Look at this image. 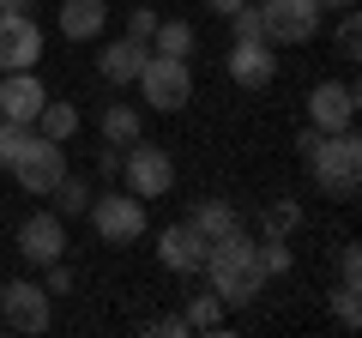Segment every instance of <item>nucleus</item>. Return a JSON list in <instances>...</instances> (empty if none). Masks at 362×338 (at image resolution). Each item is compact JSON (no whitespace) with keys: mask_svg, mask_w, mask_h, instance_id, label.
I'll return each instance as SVG.
<instances>
[{"mask_svg":"<svg viewBox=\"0 0 362 338\" xmlns=\"http://www.w3.org/2000/svg\"><path fill=\"white\" fill-rule=\"evenodd\" d=\"M206 6H211V13H218V18H230L235 6H247V0H206Z\"/></svg>","mask_w":362,"mask_h":338,"instance_id":"obj_35","label":"nucleus"},{"mask_svg":"<svg viewBox=\"0 0 362 338\" xmlns=\"http://www.w3.org/2000/svg\"><path fill=\"white\" fill-rule=\"evenodd\" d=\"M0 320L18 326V332H49V290L37 278H13V284H0Z\"/></svg>","mask_w":362,"mask_h":338,"instance_id":"obj_8","label":"nucleus"},{"mask_svg":"<svg viewBox=\"0 0 362 338\" xmlns=\"http://www.w3.org/2000/svg\"><path fill=\"white\" fill-rule=\"evenodd\" d=\"M109 25V0H61V37L66 42H97Z\"/></svg>","mask_w":362,"mask_h":338,"instance_id":"obj_16","label":"nucleus"},{"mask_svg":"<svg viewBox=\"0 0 362 338\" xmlns=\"http://www.w3.org/2000/svg\"><path fill=\"white\" fill-rule=\"evenodd\" d=\"M206 235H194L187 223H169V230H157V260H163V272H181V278H199V266H206Z\"/></svg>","mask_w":362,"mask_h":338,"instance_id":"obj_13","label":"nucleus"},{"mask_svg":"<svg viewBox=\"0 0 362 338\" xmlns=\"http://www.w3.org/2000/svg\"><path fill=\"white\" fill-rule=\"evenodd\" d=\"M42 103H49V91H42L37 66H18V73H0V121H18V127H30Z\"/></svg>","mask_w":362,"mask_h":338,"instance_id":"obj_10","label":"nucleus"},{"mask_svg":"<svg viewBox=\"0 0 362 338\" xmlns=\"http://www.w3.org/2000/svg\"><path fill=\"white\" fill-rule=\"evenodd\" d=\"M145 42H133V37H121V42H103V49H97V78H103V85H133V78H139V66H145Z\"/></svg>","mask_w":362,"mask_h":338,"instance_id":"obj_15","label":"nucleus"},{"mask_svg":"<svg viewBox=\"0 0 362 338\" xmlns=\"http://www.w3.org/2000/svg\"><path fill=\"white\" fill-rule=\"evenodd\" d=\"M266 18V42L272 49H296V42L320 37V0H254Z\"/></svg>","mask_w":362,"mask_h":338,"instance_id":"obj_6","label":"nucleus"},{"mask_svg":"<svg viewBox=\"0 0 362 338\" xmlns=\"http://www.w3.org/2000/svg\"><path fill=\"white\" fill-rule=\"evenodd\" d=\"M308 175H314V187H320L326 199H356V187H362V139H356V127L320 133V145L308 151Z\"/></svg>","mask_w":362,"mask_h":338,"instance_id":"obj_2","label":"nucleus"},{"mask_svg":"<svg viewBox=\"0 0 362 338\" xmlns=\"http://www.w3.org/2000/svg\"><path fill=\"white\" fill-rule=\"evenodd\" d=\"M296 223H302V206H296V199H272V206L259 211V230H266V235H290Z\"/></svg>","mask_w":362,"mask_h":338,"instance_id":"obj_23","label":"nucleus"},{"mask_svg":"<svg viewBox=\"0 0 362 338\" xmlns=\"http://www.w3.org/2000/svg\"><path fill=\"white\" fill-rule=\"evenodd\" d=\"M30 6H37V0H0V18H25Z\"/></svg>","mask_w":362,"mask_h":338,"instance_id":"obj_33","label":"nucleus"},{"mask_svg":"<svg viewBox=\"0 0 362 338\" xmlns=\"http://www.w3.org/2000/svg\"><path fill=\"white\" fill-rule=\"evenodd\" d=\"M133 85H139L145 109H163V115H175V109L194 103V66L181 61V54H157V49H151Z\"/></svg>","mask_w":362,"mask_h":338,"instance_id":"obj_3","label":"nucleus"},{"mask_svg":"<svg viewBox=\"0 0 362 338\" xmlns=\"http://www.w3.org/2000/svg\"><path fill=\"white\" fill-rule=\"evenodd\" d=\"M90 194H97V187L85 182V175H73V169H66L61 182H54V211H61V218H85V206H90Z\"/></svg>","mask_w":362,"mask_h":338,"instance_id":"obj_20","label":"nucleus"},{"mask_svg":"<svg viewBox=\"0 0 362 338\" xmlns=\"http://www.w3.org/2000/svg\"><path fill=\"white\" fill-rule=\"evenodd\" d=\"M42 290H49V296H66V290H73V266L49 260V266H42Z\"/></svg>","mask_w":362,"mask_h":338,"instance_id":"obj_29","label":"nucleus"},{"mask_svg":"<svg viewBox=\"0 0 362 338\" xmlns=\"http://www.w3.org/2000/svg\"><path fill=\"white\" fill-rule=\"evenodd\" d=\"M42 61V25L37 18H0V73H18V66Z\"/></svg>","mask_w":362,"mask_h":338,"instance_id":"obj_14","label":"nucleus"},{"mask_svg":"<svg viewBox=\"0 0 362 338\" xmlns=\"http://www.w3.org/2000/svg\"><path fill=\"white\" fill-rule=\"evenodd\" d=\"M97 133H103L109 145H133V139L145 133V115H139L133 103H109L103 115H97Z\"/></svg>","mask_w":362,"mask_h":338,"instance_id":"obj_18","label":"nucleus"},{"mask_svg":"<svg viewBox=\"0 0 362 338\" xmlns=\"http://www.w3.org/2000/svg\"><path fill=\"white\" fill-rule=\"evenodd\" d=\"M308 127H320V133L356 127V85H344V78H320V85L308 91Z\"/></svg>","mask_w":362,"mask_h":338,"instance_id":"obj_9","label":"nucleus"},{"mask_svg":"<svg viewBox=\"0 0 362 338\" xmlns=\"http://www.w3.org/2000/svg\"><path fill=\"white\" fill-rule=\"evenodd\" d=\"M151 30H157V13H151V6H133V13H127V37L151 49Z\"/></svg>","mask_w":362,"mask_h":338,"instance_id":"obj_30","label":"nucleus"},{"mask_svg":"<svg viewBox=\"0 0 362 338\" xmlns=\"http://www.w3.org/2000/svg\"><path fill=\"white\" fill-rule=\"evenodd\" d=\"M259 260H266V278H284L296 266V254H290L284 235H259Z\"/></svg>","mask_w":362,"mask_h":338,"instance_id":"obj_25","label":"nucleus"},{"mask_svg":"<svg viewBox=\"0 0 362 338\" xmlns=\"http://www.w3.org/2000/svg\"><path fill=\"white\" fill-rule=\"evenodd\" d=\"M338 278H344V284H356V278H362V247L356 242L338 247Z\"/></svg>","mask_w":362,"mask_h":338,"instance_id":"obj_31","label":"nucleus"},{"mask_svg":"<svg viewBox=\"0 0 362 338\" xmlns=\"http://www.w3.org/2000/svg\"><path fill=\"white\" fill-rule=\"evenodd\" d=\"M30 145V127H18V121H0V169H13L18 157H25Z\"/></svg>","mask_w":362,"mask_h":338,"instance_id":"obj_26","label":"nucleus"},{"mask_svg":"<svg viewBox=\"0 0 362 338\" xmlns=\"http://www.w3.org/2000/svg\"><path fill=\"white\" fill-rule=\"evenodd\" d=\"M230 30H235V42H259V37H266V18H259V6H254V0L230 13Z\"/></svg>","mask_w":362,"mask_h":338,"instance_id":"obj_27","label":"nucleus"},{"mask_svg":"<svg viewBox=\"0 0 362 338\" xmlns=\"http://www.w3.org/2000/svg\"><path fill=\"white\" fill-rule=\"evenodd\" d=\"M151 49H157V54H181V61H187V54H194V25H187V18H157Z\"/></svg>","mask_w":362,"mask_h":338,"instance_id":"obj_21","label":"nucleus"},{"mask_svg":"<svg viewBox=\"0 0 362 338\" xmlns=\"http://www.w3.org/2000/svg\"><path fill=\"white\" fill-rule=\"evenodd\" d=\"M18 254H25L30 266H49L66 254V223L61 211H30L25 223H18Z\"/></svg>","mask_w":362,"mask_h":338,"instance_id":"obj_11","label":"nucleus"},{"mask_svg":"<svg viewBox=\"0 0 362 338\" xmlns=\"http://www.w3.org/2000/svg\"><path fill=\"white\" fill-rule=\"evenodd\" d=\"M223 66H230V85H242V91H266L272 78H278V49H272L266 37H259V42H235Z\"/></svg>","mask_w":362,"mask_h":338,"instance_id":"obj_12","label":"nucleus"},{"mask_svg":"<svg viewBox=\"0 0 362 338\" xmlns=\"http://www.w3.org/2000/svg\"><path fill=\"white\" fill-rule=\"evenodd\" d=\"M97 175H103V182H109V175H121V145H97Z\"/></svg>","mask_w":362,"mask_h":338,"instance_id":"obj_32","label":"nucleus"},{"mask_svg":"<svg viewBox=\"0 0 362 338\" xmlns=\"http://www.w3.org/2000/svg\"><path fill=\"white\" fill-rule=\"evenodd\" d=\"M13 175H18V187H25V194L49 199V194H54V182L66 175V151H61L54 139H42L37 127H30V145H25V157L13 163Z\"/></svg>","mask_w":362,"mask_h":338,"instance_id":"obj_7","label":"nucleus"},{"mask_svg":"<svg viewBox=\"0 0 362 338\" xmlns=\"http://www.w3.org/2000/svg\"><path fill=\"white\" fill-rule=\"evenodd\" d=\"M85 218H90V230L103 235L109 247H133L145 235V199L139 194H90V206H85Z\"/></svg>","mask_w":362,"mask_h":338,"instance_id":"obj_5","label":"nucleus"},{"mask_svg":"<svg viewBox=\"0 0 362 338\" xmlns=\"http://www.w3.org/2000/svg\"><path fill=\"white\" fill-rule=\"evenodd\" d=\"M199 272L211 278V296L223 308H247V302L266 290V260H259V242L247 230H230L206 247V266Z\"/></svg>","mask_w":362,"mask_h":338,"instance_id":"obj_1","label":"nucleus"},{"mask_svg":"<svg viewBox=\"0 0 362 338\" xmlns=\"http://www.w3.org/2000/svg\"><path fill=\"white\" fill-rule=\"evenodd\" d=\"M121 182H127V194H139V199H163L169 187H175V157L139 133L133 145H121Z\"/></svg>","mask_w":362,"mask_h":338,"instance_id":"obj_4","label":"nucleus"},{"mask_svg":"<svg viewBox=\"0 0 362 338\" xmlns=\"http://www.w3.org/2000/svg\"><path fill=\"white\" fill-rule=\"evenodd\" d=\"M326 6H332V13H344V6H356V0H320V13H326Z\"/></svg>","mask_w":362,"mask_h":338,"instance_id":"obj_36","label":"nucleus"},{"mask_svg":"<svg viewBox=\"0 0 362 338\" xmlns=\"http://www.w3.org/2000/svg\"><path fill=\"white\" fill-rule=\"evenodd\" d=\"M181 223H187L194 235H206V242H218V235L242 230V211H235L230 199H194V211H187Z\"/></svg>","mask_w":362,"mask_h":338,"instance_id":"obj_17","label":"nucleus"},{"mask_svg":"<svg viewBox=\"0 0 362 338\" xmlns=\"http://www.w3.org/2000/svg\"><path fill=\"white\" fill-rule=\"evenodd\" d=\"M314 145H320V127H302V133H296V151H302V157H308V151H314Z\"/></svg>","mask_w":362,"mask_h":338,"instance_id":"obj_34","label":"nucleus"},{"mask_svg":"<svg viewBox=\"0 0 362 338\" xmlns=\"http://www.w3.org/2000/svg\"><path fill=\"white\" fill-rule=\"evenodd\" d=\"M30 127H37L42 139L66 145V139H73V133H78V109H73V103H54V97H49V103L37 109V121H30Z\"/></svg>","mask_w":362,"mask_h":338,"instance_id":"obj_19","label":"nucleus"},{"mask_svg":"<svg viewBox=\"0 0 362 338\" xmlns=\"http://www.w3.org/2000/svg\"><path fill=\"white\" fill-rule=\"evenodd\" d=\"M362 290L356 284H344V278H338V290H332V314H338V326H344V332H356V326H362Z\"/></svg>","mask_w":362,"mask_h":338,"instance_id":"obj_24","label":"nucleus"},{"mask_svg":"<svg viewBox=\"0 0 362 338\" xmlns=\"http://www.w3.org/2000/svg\"><path fill=\"white\" fill-rule=\"evenodd\" d=\"M223 314H230V308H223V302L206 290V296L187 302V314H181V320H187V332H223Z\"/></svg>","mask_w":362,"mask_h":338,"instance_id":"obj_22","label":"nucleus"},{"mask_svg":"<svg viewBox=\"0 0 362 338\" xmlns=\"http://www.w3.org/2000/svg\"><path fill=\"white\" fill-rule=\"evenodd\" d=\"M338 54H344V61H356L362 54V18H356V6H344V18H338Z\"/></svg>","mask_w":362,"mask_h":338,"instance_id":"obj_28","label":"nucleus"}]
</instances>
